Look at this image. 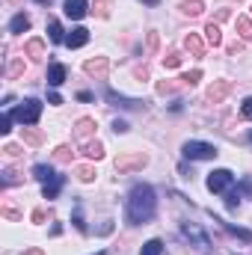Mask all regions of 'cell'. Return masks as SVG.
<instances>
[{"label":"cell","instance_id":"obj_1","mask_svg":"<svg viewBox=\"0 0 252 255\" xmlns=\"http://www.w3.org/2000/svg\"><path fill=\"white\" fill-rule=\"evenodd\" d=\"M157 211V199L154 190L148 184H136L130 196H127V223L130 226H139V223H148Z\"/></svg>","mask_w":252,"mask_h":255},{"label":"cell","instance_id":"obj_2","mask_svg":"<svg viewBox=\"0 0 252 255\" xmlns=\"http://www.w3.org/2000/svg\"><path fill=\"white\" fill-rule=\"evenodd\" d=\"M220 151H217V145H211V142H199V139H190L184 142V157L187 160H214Z\"/></svg>","mask_w":252,"mask_h":255},{"label":"cell","instance_id":"obj_3","mask_svg":"<svg viewBox=\"0 0 252 255\" xmlns=\"http://www.w3.org/2000/svg\"><path fill=\"white\" fill-rule=\"evenodd\" d=\"M12 116H15L21 125H36V122H39V116H42V104H39L36 98H27L21 107H15V110H12Z\"/></svg>","mask_w":252,"mask_h":255},{"label":"cell","instance_id":"obj_4","mask_svg":"<svg viewBox=\"0 0 252 255\" xmlns=\"http://www.w3.org/2000/svg\"><path fill=\"white\" fill-rule=\"evenodd\" d=\"M148 163V157L142 154V151H125V154H119L116 157V172H136V169H142Z\"/></svg>","mask_w":252,"mask_h":255},{"label":"cell","instance_id":"obj_5","mask_svg":"<svg viewBox=\"0 0 252 255\" xmlns=\"http://www.w3.org/2000/svg\"><path fill=\"white\" fill-rule=\"evenodd\" d=\"M232 181H235V175H232L229 169H214V172L208 175V190L211 193H226L232 187Z\"/></svg>","mask_w":252,"mask_h":255},{"label":"cell","instance_id":"obj_6","mask_svg":"<svg viewBox=\"0 0 252 255\" xmlns=\"http://www.w3.org/2000/svg\"><path fill=\"white\" fill-rule=\"evenodd\" d=\"M107 101H110L113 107H122V110H142V107H145L142 98H127V95H119V92H113V89H107Z\"/></svg>","mask_w":252,"mask_h":255},{"label":"cell","instance_id":"obj_7","mask_svg":"<svg viewBox=\"0 0 252 255\" xmlns=\"http://www.w3.org/2000/svg\"><path fill=\"white\" fill-rule=\"evenodd\" d=\"M83 71H86L89 77H95V80H104V77H107V71H110V60H107V57L86 60V63H83Z\"/></svg>","mask_w":252,"mask_h":255},{"label":"cell","instance_id":"obj_8","mask_svg":"<svg viewBox=\"0 0 252 255\" xmlns=\"http://www.w3.org/2000/svg\"><path fill=\"white\" fill-rule=\"evenodd\" d=\"M181 235L187 238V241H193L199 250H208L211 244H208V238H205V232L196 226V223H181Z\"/></svg>","mask_w":252,"mask_h":255},{"label":"cell","instance_id":"obj_9","mask_svg":"<svg viewBox=\"0 0 252 255\" xmlns=\"http://www.w3.org/2000/svg\"><path fill=\"white\" fill-rule=\"evenodd\" d=\"M229 92H232V80H214V83L208 86V101L220 104V101H223Z\"/></svg>","mask_w":252,"mask_h":255},{"label":"cell","instance_id":"obj_10","mask_svg":"<svg viewBox=\"0 0 252 255\" xmlns=\"http://www.w3.org/2000/svg\"><path fill=\"white\" fill-rule=\"evenodd\" d=\"M86 42H89V30H86V27H74V30L65 36V45H68V48H83Z\"/></svg>","mask_w":252,"mask_h":255},{"label":"cell","instance_id":"obj_11","mask_svg":"<svg viewBox=\"0 0 252 255\" xmlns=\"http://www.w3.org/2000/svg\"><path fill=\"white\" fill-rule=\"evenodd\" d=\"M63 9H65V15H68V18H83V15L89 12L86 0H65Z\"/></svg>","mask_w":252,"mask_h":255},{"label":"cell","instance_id":"obj_12","mask_svg":"<svg viewBox=\"0 0 252 255\" xmlns=\"http://www.w3.org/2000/svg\"><path fill=\"white\" fill-rule=\"evenodd\" d=\"M48 83H51V86H63L65 83V65L63 63L48 65Z\"/></svg>","mask_w":252,"mask_h":255},{"label":"cell","instance_id":"obj_13","mask_svg":"<svg viewBox=\"0 0 252 255\" xmlns=\"http://www.w3.org/2000/svg\"><path fill=\"white\" fill-rule=\"evenodd\" d=\"M184 48H187L193 57H205V42H202L196 33H187V39H184Z\"/></svg>","mask_w":252,"mask_h":255},{"label":"cell","instance_id":"obj_14","mask_svg":"<svg viewBox=\"0 0 252 255\" xmlns=\"http://www.w3.org/2000/svg\"><path fill=\"white\" fill-rule=\"evenodd\" d=\"M95 133V119H80L77 125H74V136L77 139H89Z\"/></svg>","mask_w":252,"mask_h":255},{"label":"cell","instance_id":"obj_15","mask_svg":"<svg viewBox=\"0 0 252 255\" xmlns=\"http://www.w3.org/2000/svg\"><path fill=\"white\" fill-rule=\"evenodd\" d=\"M214 223H220L229 235H235V238H241L244 244H252V232L250 229H238V226H232V223H223V220H214Z\"/></svg>","mask_w":252,"mask_h":255},{"label":"cell","instance_id":"obj_16","mask_svg":"<svg viewBox=\"0 0 252 255\" xmlns=\"http://www.w3.org/2000/svg\"><path fill=\"white\" fill-rule=\"evenodd\" d=\"M63 184H65L63 175H54L51 181H45V199H57L60 190H63Z\"/></svg>","mask_w":252,"mask_h":255},{"label":"cell","instance_id":"obj_17","mask_svg":"<svg viewBox=\"0 0 252 255\" xmlns=\"http://www.w3.org/2000/svg\"><path fill=\"white\" fill-rule=\"evenodd\" d=\"M83 154H86L89 160H101V157H104V145H101L98 139H89V142L83 145Z\"/></svg>","mask_w":252,"mask_h":255},{"label":"cell","instance_id":"obj_18","mask_svg":"<svg viewBox=\"0 0 252 255\" xmlns=\"http://www.w3.org/2000/svg\"><path fill=\"white\" fill-rule=\"evenodd\" d=\"M21 181H24L21 169H15V166H6V169H3V187H15V184H21Z\"/></svg>","mask_w":252,"mask_h":255},{"label":"cell","instance_id":"obj_19","mask_svg":"<svg viewBox=\"0 0 252 255\" xmlns=\"http://www.w3.org/2000/svg\"><path fill=\"white\" fill-rule=\"evenodd\" d=\"M24 51H27V57H33V60H42V57H45V42H42V39H30Z\"/></svg>","mask_w":252,"mask_h":255},{"label":"cell","instance_id":"obj_20","mask_svg":"<svg viewBox=\"0 0 252 255\" xmlns=\"http://www.w3.org/2000/svg\"><path fill=\"white\" fill-rule=\"evenodd\" d=\"M205 36H208V45H214V48H217V45H223V33H220V24H214V21H211V24L205 27Z\"/></svg>","mask_w":252,"mask_h":255},{"label":"cell","instance_id":"obj_21","mask_svg":"<svg viewBox=\"0 0 252 255\" xmlns=\"http://www.w3.org/2000/svg\"><path fill=\"white\" fill-rule=\"evenodd\" d=\"M181 12L196 18V15H202V12H205V3H202V0H184V3H181Z\"/></svg>","mask_w":252,"mask_h":255},{"label":"cell","instance_id":"obj_22","mask_svg":"<svg viewBox=\"0 0 252 255\" xmlns=\"http://www.w3.org/2000/svg\"><path fill=\"white\" fill-rule=\"evenodd\" d=\"M48 33H51V42H65V33H63V24L57 18L48 21Z\"/></svg>","mask_w":252,"mask_h":255},{"label":"cell","instance_id":"obj_23","mask_svg":"<svg viewBox=\"0 0 252 255\" xmlns=\"http://www.w3.org/2000/svg\"><path fill=\"white\" fill-rule=\"evenodd\" d=\"M9 30H12V33H24V30H30V18H27L24 12H21V15H15V18H12V24H9Z\"/></svg>","mask_w":252,"mask_h":255},{"label":"cell","instance_id":"obj_24","mask_svg":"<svg viewBox=\"0 0 252 255\" xmlns=\"http://www.w3.org/2000/svg\"><path fill=\"white\" fill-rule=\"evenodd\" d=\"M110 9H113V0H95V6H92V12L98 18H110Z\"/></svg>","mask_w":252,"mask_h":255},{"label":"cell","instance_id":"obj_25","mask_svg":"<svg viewBox=\"0 0 252 255\" xmlns=\"http://www.w3.org/2000/svg\"><path fill=\"white\" fill-rule=\"evenodd\" d=\"M238 33L244 42H252V21L250 18H238Z\"/></svg>","mask_w":252,"mask_h":255},{"label":"cell","instance_id":"obj_26","mask_svg":"<svg viewBox=\"0 0 252 255\" xmlns=\"http://www.w3.org/2000/svg\"><path fill=\"white\" fill-rule=\"evenodd\" d=\"M33 175H36L39 181H51V178H54V169L45 166V163H36V166H33Z\"/></svg>","mask_w":252,"mask_h":255},{"label":"cell","instance_id":"obj_27","mask_svg":"<svg viewBox=\"0 0 252 255\" xmlns=\"http://www.w3.org/2000/svg\"><path fill=\"white\" fill-rule=\"evenodd\" d=\"M71 157H74L71 145H60V148L54 151V160H57V163H71Z\"/></svg>","mask_w":252,"mask_h":255},{"label":"cell","instance_id":"obj_28","mask_svg":"<svg viewBox=\"0 0 252 255\" xmlns=\"http://www.w3.org/2000/svg\"><path fill=\"white\" fill-rule=\"evenodd\" d=\"M74 172H77V178H80V181H86V184H89V181H95V175H98L92 166H77Z\"/></svg>","mask_w":252,"mask_h":255},{"label":"cell","instance_id":"obj_29","mask_svg":"<svg viewBox=\"0 0 252 255\" xmlns=\"http://www.w3.org/2000/svg\"><path fill=\"white\" fill-rule=\"evenodd\" d=\"M160 253H163V244L154 238V241H148V244L142 247V253H139V255H160Z\"/></svg>","mask_w":252,"mask_h":255},{"label":"cell","instance_id":"obj_30","mask_svg":"<svg viewBox=\"0 0 252 255\" xmlns=\"http://www.w3.org/2000/svg\"><path fill=\"white\" fill-rule=\"evenodd\" d=\"M24 139H27L30 145H42V139H45V136H42L39 130H33V128H24Z\"/></svg>","mask_w":252,"mask_h":255},{"label":"cell","instance_id":"obj_31","mask_svg":"<svg viewBox=\"0 0 252 255\" xmlns=\"http://www.w3.org/2000/svg\"><path fill=\"white\" fill-rule=\"evenodd\" d=\"M163 65H166V68H178V65H181V54H178V51H169V54L163 57Z\"/></svg>","mask_w":252,"mask_h":255},{"label":"cell","instance_id":"obj_32","mask_svg":"<svg viewBox=\"0 0 252 255\" xmlns=\"http://www.w3.org/2000/svg\"><path fill=\"white\" fill-rule=\"evenodd\" d=\"M238 202H241V193L229 187V190H226V208H232V211H235V208H238Z\"/></svg>","mask_w":252,"mask_h":255},{"label":"cell","instance_id":"obj_33","mask_svg":"<svg viewBox=\"0 0 252 255\" xmlns=\"http://www.w3.org/2000/svg\"><path fill=\"white\" fill-rule=\"evenodd\" d=\"M199 80H202V71H199V68H193V71H187V74L181 77V83H190V86L199 83Z\"/></svg>","mask_w":252,"mask_h":255},{"label":"cell","instance_id":"obj_34","mask_svg":"<svg viewBox=\"0 0 252 255\" xmlns=\"http://www.w3.org/2000/svg\"><path fill=\"white\" fill-rule=\"evenodd\" d=\"M12 119H15L12 113H3V116H0V133H9V130H12Z\"/></svg>","mask_w":252,"mask_h":255},{"label":"cell","instance_id":"obj_35","mask_svg":"<svg viewBox=\"0 0 252 255\" xmlns=\"http://www.w3.org/2000/svg\"><path fill=\"white\" fill-rule=\"evenodd\" d=\"M71 223H74V226H77L80 232H86V223H83V214H80V205L74 208V217H71Z\"/></svg>","mask_w":252,"mask_h":255},{"label":"cell","instance_id":"obj_36","mask_svg":"<svg viewBox=\"0 0 252 255\" xmlns=\"http://www.w3.org/2000/svg\"><path fill=\"white\" fill-rule=\"evenodd\" d=\"M3 217H6V220H21V214H18L12 205H3Z\"/></svg>","mask_w":252,"mask_h":255},{"label":"cell","instance_id":"obj_37","mask_svg":"<svg viewBox=\"0 0 252 255\" xmlns=\"http://www.w3.org/2000/svg\"><path fill=\"white\" fill-rule=\"evenodd\" d=\"M21 71H24V63H21V60H15V63L9 65V77H18Z\"/></svg>","mask_w":252,"mask_h":255},{"label":"cell","instance_id":"obj_38","mask_svg":"<svg viewBox=\"0 0 252 255\" xmlns=\"http://www.w3.org/2000/svg\"><path fill=\"white\" fill-rule=\"evenodd\" d=\"M241 113H244V119H252V98H247V101H244Z\"/></svg>","mask_w":252,"mask_h":255},{"label":"cell","instance_id":"obj_39","mask_svg":"<svg viewBox=\"0 0 252 255\" xmlns=\"http://www.w3.org/2000/svg\"><path fill=\"white\" fill-rule=\"evenodd\" d=\"M45 217H48L45 208H36V211H33V223H45Z\"/></svg>","mask_w":252,"mask_h":255},{"label":"cell","instance_id":"obj_40","mask_svg":"<svg viewBox=\"0 0 252 255\" xmlns=\"http://www.w3.org/2000/svg\"><path fill=\"white\" fill-rule=\"evenodd\" d=\"M157 42H160L157 33H148V51H157Z\"/></svg>","mask_w":252,"mask_h":255},{"label":"cell","instance_id":"obj_41","mask_svg":"<svg viewBox=\"0 0 252 255\" xmlns=\"http://www.w3.org/2000/svg\"><path fill=\"white\" fill-rule=\"evenodd\" d=\"M113 130H116V133H125V130H127V122L116 119V122H113Z\"/></svg>","mask_w":252,"mask_h":255},{"label":"cell","instance_id":"obj_42","mask_svg":"<svg viewBox=\"0 0 252 255\" xmlns=\"http://www.w3.org/2000/svg\"><path fill=\"white\" fill-rule=\"evenodd\" d=\"M241 190H244V193L252 199V181H250V178H244V181H241Z\"/></svg>","mask_w":252,"mask_h":255},{"label":"cell","instance_id":"obj_43","mask_svg":"<svg viewBox=\"0 0 252 255\" xmlns=\"http://www.w3.org/2000/svg\"><path fill=\"white\" fill-rule=\"evenodd\" d=\"M3 151H6V154H9V157H18V154H21V148H18V145H6V148H3Z\"/></svg>","mask_w":252,"mask_h":255},{"label":"cell","instance_id":"obj_44","mask_svg":"<svg viewBox=\"0 0 252 255\" xmlns=\"http://www.w3.org/2000/svg\"><path fill=\"white\" fill-rule=\"evenodd\" d=\"M226 18H229V9H220L217 18H214V24H220V21H226Z\"/></svg>","mask_w":252,"mask_h":255},{"label":"cell","instance_id":"obj_45","mask_svg":"<svg viewBox=\"0 0 252 255\" xmlns=\"http://www.w3.org/2000/svg\"><path fill=\"white\" fill-rule=\"evenodd\" d=\"M136 77H139V80H145V77H148V68H145V65H142V68H136Z\"/></svg>","mask_w":252,"mask_h":255},{"label":"cell","instance_id":"obj_46","mask_svg":"<svg viewBox=\"0 0 252 255\" xmlns=\"http://www.w3.org/2000/svg\"><path fill=\"white\" fill-rule=\"evenodd\" d=\"M48 101H51V104H63V98H60L57 92H51V95H48Z\"/></svg>","mask_w":252,"mask_h":255},{"label":"cell","instance_id":"obj_47","mask_svg":"<svg viewBox=\"0 0 252 255\" xmlns=\"http://www.w3.org/2000/svg\"><path fill=\"white\" fill-rule=\"evenodd\" d=\"M24 255H45V253H42L39 247H33V250H27V253H24Z\"/></svg>","mask_w":252,"mask_h":255},{"label":"cell","instance_id":"obj_48","mask_svg":"<svg viewBox=\"0 0 252 255\" xmlns=\"http://www.w3.org/2000/svg\"><path fill=\"white\" fill-rule=\"evenodd\" d=\"M142 3H145V6H157L160 0H142Z\"/></svg>","mask_w":252,"mask_h":255},{"label":"cell","instance_id":"obj_49","mask_svg":"<svg viewBox=\"0 0 252 255\" xmlns=\"http://www.w3.org/2000/svg\"><path fill=\"white\" fill-rule=\"evenodd\" d=\"M39 3H45V6H48V3H51V0H39Z\"/></svg>","mask_w":252,"mask_h":255},{"label":"cell","instance_id":"obj_50","mask_svg":"<svg viewBox=\"0 0 252 255\" xmlns=\"http://www.w3.org/2000/svg\"><path fill=\"white\" fill-rule=\"evenodd\" d=\"M95 255H104V253H95Z\"/></svg>","mask_w":252,"mask_h":255},{"label":"cell","instance_id":"obj_51","mask_svg":"<svg viewBox=\"0 0 252 255\" xmlns=\"http://www.w3.org/2000/svg\"><path fill=\"white\" fill-rule=\"evenodd\" d=\"M250 139H252V130H250Z\"/></svg>","mask_w":252,"mask_h":255}]
</instances>
